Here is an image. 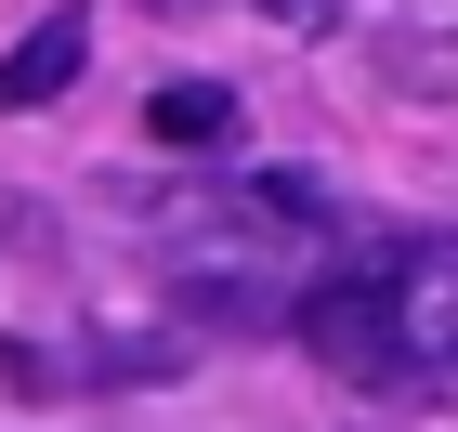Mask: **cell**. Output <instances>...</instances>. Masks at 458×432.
Returning a JSON list of instances; mask_svg holds the SVG:
<instances>
[{
	"instance_id": "7a4b0ae2",
	"label": "cell",
	"mask_w": 458,
	"mask_h": 432,
	"mask_svg": "<svg viewBox=\"0 0 458 432\" xmlns=\"http://www.w3.org/2000/svg\"><path fill=\"white\" fill-rule=\"evenodd\" d=\"M79 66H92V13H39V27L0 53V118H39Z\"/></svg>"
},
{
	"instance_id": "3957f363",
	"label": "cell",
	"mask_w": 458,
	"mask_h": 432,
	"mask_svg": "<svg viewBox=\"0 0 458 432\" xmlns=\"http://www.w3.org/2000/svg\"><path fill=\"white\" fill-rule=\"evenodd\" d=\"M144 131L157 144H223L236 131V92H223V79H171V92L144 106Z\"/></svg>"
},
{
	"instance_id": "6da1fadb",
	"label": "cell",
	"mask_w": 458,
	"mask_h": 432,
	"mask_svg": "<svg viewBox=\"0 0 458 432\" xmlns=\"http://www.w3.org/2000/svg\"><path fill=\"white\" fill-rule=\"evenodd\" d=\"M288 327L315 341V367H327V380H353V394H420V354H406L393 262H341V275H315Z\"/></svg>"
}]
</instances>
